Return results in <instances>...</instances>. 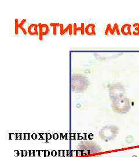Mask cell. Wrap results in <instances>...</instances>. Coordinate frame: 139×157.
<instances>
[{
    "label": "cell",
    "mask_w": 139,
    "mask_h": 157,
    "mask_svg": "<svg viewBox=\"0 0 139 157\" xmlns=\"http://www.w3.org/2000/svg\"><path fill=\"white\" fill-rule=\"evenodd\" d=\"M113 108L119 113H126L130 108L129 101L126 98H121L114 102Z\"/></svg>",
    "instance_id": "6da1fadb"
},
{
    "label": "cell",
    "mask_w": 139,
    "mask_h": 157,
    "mask_svg": "<svg viewBox=\"0 0 139 157\" xmlns=\"http://www.w3.org/2000/svg\"><path fill=\"white\" fill-rule=\"evenodd\" d=\"M118 132V129L116 126H107L101 131L100 136L101 138H103V139L105 140H110L114 139L117 136Z\"/></svg>",
    "instance_id": "7a4b0ae2"
},
{
    "label": "cell",
    "mask_w": 139,
    "mask_h": 157,
    "mask_svg": "<svg viewBox=\"0 0 139 157\" xmlns=\"http://www.w3.org/2000/svg\"><path fill=\"white\" fill-rule=\"evenodd\" d=\"M38 28H39V40H42L44 36L47 35L49 33V28L46 24L39 23Z\"/></svg>",
    "instance_id": "3957f363"
},
{
    "label": "cell",
    "mask_w": 139,
    "mask_h": 157,
    "mask_svg": "<svg viewBox=\"0 0 139 157\" xmlns=\"http://www.w3.org/2000/svg\"><path fill=\"white\" fill-rule=\"evenodd\" d=\"M28 33L31 36H38L39 28L38 25L31 24L28 28Z\"/></svg>",
    "instance_id": "277c9868"
},
{
    "label": "cell",
    "mask_w": 139,
    "mask_h": 157,
    "mask_svg": "<svg viewBox=\"0 0 139 157\" xmlns=\"http://www.w3.org/2000/svg\"><path fill=\"white\" fill-rule=\"evenodd\" d=\"M115 32H117L118 35H119V34H120V32H119V27H118V25H117V24H115L114 26V28H111V25H110V24H108V25H107V29H106L105 34L107 35L108 33V32H110L111 35H114Z\"/></svg>",
    "instance_id": "5b68a950"
},
{
    "label": "cell",
    "mask_w": 139,
    "mask_h": 157,
    "mask_svg": "<svg viewBox=\"0 0 139 157\" xmlns=\"http://www.w3.org/2000/svg\"><path fill=\"white\" fill-rule=\"evenodd\" d=\"M95 25L92 24V23H90L89 25H88L85 29V32L86 33V34L89 35V36H92V35H96V31H95Z\"/></svg>",
    "instance_id": "8992f818"
},
{
    "label": "cell",
    "mask_w": 139,
    "mask_h": 157,
    "mask_svg": "<svg viewBox=\"0 0 139 157\" xmlns=\"http://www.w3.org/2000/svg\"><path fill=\"white\" fill-rule=\"evenodd\" d=\"M121 32L123 35L130 36L132 35L131 31V25L130 24H125L123 25L121 29Z\"/></svg>",
    "instance_id": "52a82bcc"
},
{
    "label": "cell",
    "mask_w": 139,
    "mask_h": 157,
    "mask_svg": "<svg viewBox=\"0 0 139 157\" xmlns=\"http://www.w3.org/2000/svg\"><path fill=\"white\" fill-rule=\"evenodd\" d=\"M85 25L83 23H81V27H78L77 24H74V27H73V33L75 35H77V33L78 31H80L81 34L83 35L85 32Z\"/></svg>",
    "instance_id": "ba28073f"
},
{
    "label": "cell",
    "mask_w": 139,
    "mask_h": 157,
    "mask_svg": "<svg viewBox=\"0 0 139 157\" xmlns=\"http://www.w3.org/2000/svg\"><path fill=\"white\" fill-rule=\"evenodd\" d=\"M134 30L133 34L134 36L139 35V23H135L134 25Z\"/></svg>",
    "instance_id": "9c48e42d"
},
{
    "label": "cell",
    "mask_w": 139,
    "mask_h": 157,
    "mask_svg": "<svg viewBox=\"0 0 139 157\" xmlns=\"http://www.w3.org/2000/svg\"><path fill=\"white\" fill-rule=\"evenodd\" d=\"M60 24H59V23H50V26H52L53 28V33L54 35H56V33H57V32H57V26H60Z\"/></svg>",
    "instance_id": "30bf717a"
},
{
    "label": "cell",
    "mask_w": 139,
    "mask_h": 157,
    "mask_svg": "<svg viewBox=\"0 0 139 157\" xmlns=\"http://www.w3.org/2000/svg\"><path fill=\"white\" fill-rule=\"evenodd\" d=\"M19 23H18V19L15 20V34H17L19 32Z\"/></svg>",
    "instance_id": "8fae6325"
},
{
    "label": "cell",
    "mask_w": 139,
    "mask_h": 157,
    "mask_svg": "<svg viewBox=\"0 0 139 157\" xmlns=\"http://www.w3.org/2000/svg\"><path fill=\"white\" fill-rule=\"evenodd\" d=\"M68 28H69V30H68V33L70 35H72V33H73V27H72V25L71 24H69L68 25Z\"/></svg>",
    "instance_id": "7c38bea8"
},
{
    "label": "cell",
    "mask_w": 139,
    "mask_h": 157,
    "mask_svg": "<svg viewBox=\"0 0 139 157\" xmlns=\"http://www.w3.org/2000/svg\"><path fill=\"white\" fill-rule=\"evenodd\" d=\"M26 22V19H23V20H22V22L20 23H19V28L20 26H23V25Z\"/></svg>",
    "instance_id": "4fadbf2b"
},
{
    "label": "cell",
    "mask_w": 139,
    "mask_h": 157,
    "mask_svg": "<svg viewBox=\"0 0 139 157\" xmlns=\"http://www.w3.org/2000/svg\"><path fill=\"white\" fill-rule=\"evenodd\" d=\"M19 28L20 29L22 30L23 33L25 35H26V34H27V32L26 30L23 28V26H20V27H19Z\"/></svg>",
    "instance_id": "5bb4252c"
},
{
    "label": "cell",
    "mask_w": 139,
    "mask_h": 157,
    "mask_svg": "<svg viewBox=\"0 0 139 157\" xmlns=\"http://www.w3.org/2000/svg\"><path fill=\"white\" fill-rule=\"evenodd\" d=\"M60 33L61 35H63V30L64 29V27H63V24H60Z\"/></svg>",
    "instance_id": "9a60e30c"
}]
</instances>
